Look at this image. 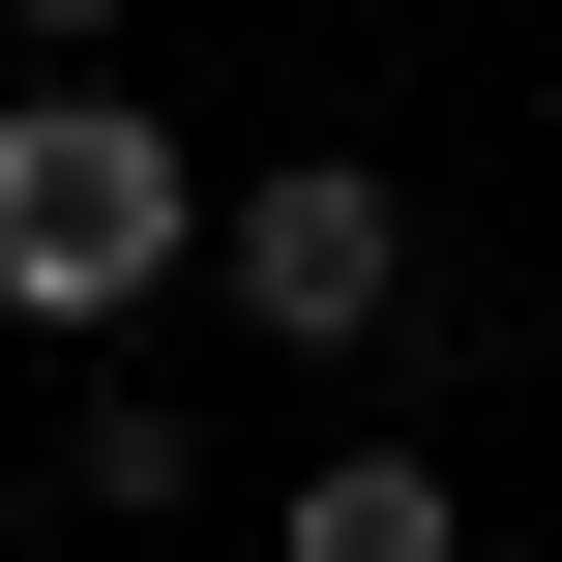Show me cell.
<instances>
[{"label": "cell", "mask_w": 562, "mask_h": 562, "mask_svg": "<svg viewBox=\"0 0 562 562\" xmlns=\"http://www.w3.org/2000/svg\"><path fill=\"white\" fill-rule=\"evenodd\" d=\"M207 296H237L296 385H326V356H385V326H415V178H385V148H267V178H237V237H207Z\"/></svg>", "instance_id": "cell-2"}, {"label": "cell", "mask_w": 562, "mask_h": 562, "mask_svg": "<svg viewBox=\"0 0 562 562\" xmlns=\"http://www.w3.org/2000/svg\"><path fill=\"white\" fill-rule=\"evenodd\" d=\"M267 562H474V474L445 445H326V474H267Z\"/></svg>", "instance_id": "cell-3"}, {"label": "cell", "mask_w": 562, "mask_h": 562, "mask_svg": "<svg viewBox=\"0 0 562 562\" xmlns=\"http://www.w3.org/2000/svg\"><path fill=\"white\" fill-rule=\"evenodd\" d=\"M30 533H59V474H30V445H0V562H30Z\"/></svg>", "instance_id": "cell-5"}, {"label": "cell", "mask_w": 562, "mask_h": 562, "mask_svg": "<svg viewBox=\"0 0 562 562\" xmlns=\"http://www.w3.org/2000/svg\"><path fill=\"white\" fill-rule=\"evenodd\" d=\"M207 237H237V178L89 59V89H0V326L59 356V385H119V326L148 296H207Z\"/></svg>", "instance_id": "cell-1"}, {"label": "cell", "mask_w": 562, "mask_h": 562, "mask_svg": "<svg viewBox=\"0 0 562 562\" xmlns=\"http://www.w3.org/2000/svg\"><path fill=\"white\" fill-rule=\"evenodd\" d=\"M30 474H59L89 533H178V504H207V415H178V385L119 356V385H59V445H30Z\"/></svg>", "instance_id": "cell-4"}]
</instances>
